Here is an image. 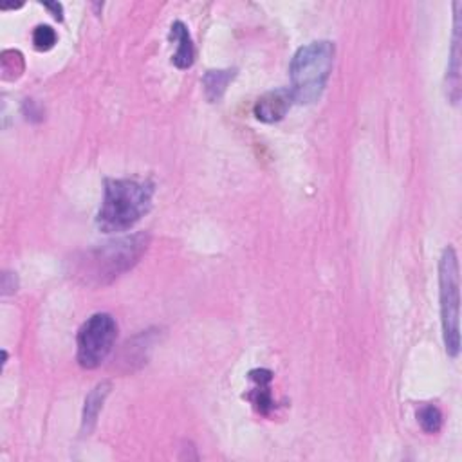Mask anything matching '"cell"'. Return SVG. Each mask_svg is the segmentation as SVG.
<instances>
[{
    "label": "cell",
    "mask_w": 462,
    "mask_h": 462,
    "mask_svg": "<svg viewBox=\"0 0 462 462\" xmlns=\"http://www.w3.org/2000/svg\"><path fill=\"white\" fill-rule=\"evenodd\" d=\"M147 234H134L87 250L69 260L71 276L92 287H103L131 271L148 248Z\"/></svg>",
    "instance_id": "cell-1"
},
{
    "label": "cell",
    "mask_w": 462,
    "mask_h": 462,
    "mask_svg": "<svg viewBox=\"0 0 462 462\" xmlns=\"http://www.w3.org/2000/svg\"><path fill=\"white\" fill-rule=\"evenodd\" d=\"M155 187L148 179H105L103 201L96 217L103 234L134 227L152 208Z\"/></svg>",
    "instance_id": "cell-2"
},
{
    "label": "cell",
    "mask_w": 462,
    "mask_h": 462,
    "mask_svg": "<svg viewBox=\"0 0 462 462\" xmlns=\"http://www.w3.org/2000/svg\"><path fill=\"white\" fill-rule=\"evenodd\" d=\"M334 64V44L329 40L311 42L300 47L291 66H289V76H291V94L293 100L300 105H311L318 101L327 87L329 76Z\"/></svg>",
    "instance_id": "cell-3"
},
{
    "label": "cell",
    "mask_w": 462,
    "mask_h": 462,
    "mask_svg": "<svg viewBox=\"0 0 462 462\" xmlns=\"http://www.w3.org/2000/svg\"><path fill=\"white\" fill-rule=\"evenodd\" d=\"M439 299L444 349L455 360L460 353V276L458 259L451 246L444 248L439 260Z\"/></svg>",
    "instance_id": "cell-4"
},
{
    "label": "cell",
    "mask_w": 462,
    "mask_h": 462,
    "mask_svg": "<svg viewBox=\"0 0 462 462\" xmlns=\"http://www.w3.org/2000/svg\"><path fill=\"white\" fill-rule=\"evenodd\" d=\"M118 338V325L107 313L92 315L78 331V363L84 369H98L112 353V346Z\"/></svg>",
    "instance_id": "cell-5"
},
{
    "label": "cell",
    "mask_w": 462,
    "mask_h": 462,
    "mask_svg": "<svg viewBox=\"0 0 462 462\" xmlns=\"http://www.w3.org/2000/svg\"><path fill=\"white\" fill-rule=\"evenodd\" d=\"M460 10L462 3L453 4V36H451V51L448 58V69H446V96L448 100L457 105L460 100Z\"/></svg>",
    "instance_id": "cell-6"
},
{
    "label": "cell",
    "mask_w": 462,
    "mask_h": 462,
    "mask_svg": "<svg viewBox=\"0 0 462 462\" xmlns=\"http://www.w3.org/2000/svg\"><path fill=\"white\" fill-rule=\"evenodd\" d=\"M293 94L289 89H276L271 92H266L262 98H259L255 105V116L262 123H276L285 118L293 105Z\"/></svg>",
    "instance_id": "cell-7"
},
{
    "label": "cell",
    "mask_w": 462,
    "mask_h": 462,
    "mask_svg": "<svg viewBox=\"0 0 462 462\" xmlns=\"http://www.w3.org/2000/svg\"><path fill=\"white\" fill-rule=\"evenodd\" d=\"M248 379L251 383V388L246 394V397L251 401L255 410L260 416H269L271 410L275 409V401L271 394L273 372L267 369H255L248 374Z\"/></svg>",
    "instance_id": "cell-8"
},
{
    "label": "cell",
    "mask_w": 462,
    "mask_h": 462,
    "mask_svg": "<svg viewBox=\"0 0 462 462\" xmlns=\"http://www.w3.org/2000/svg\"><path fill=\"white\" fill-rule=\"evenodd\" d=\"M170 38L178 44V51L171 56V64L178 69H190L195 62V47L188 28L181 20H176L170 28Z\"/></svg>",
    "instance_id": "cell-9"
},
{
    "label": "cell",
    "mask_w": 462,
    "mask_h": 462,
    "mask_svg": "<svg viewBox=\"0 0 462 462\" xmlns=\"http://www.w3.org/2000/svg\"><path fill=\"white\" fill-rule=\"evenodd\" d=\"M110 394V383L103 381L100 385H96L91 394L85 399V407H84V416H82V434L89 435L92 432V428L96 426L98 416L103 409V402L107 399V395Z\"/></svg>",
    "instance_id": "cell-10"
},
{
    "label": "cell",
    "mask_w": 462,
    "mask_h": 462,
    "mask_svg": "<svg viewBox=\"0 0 462 462\" xmlns=\"http://www.w3.org/2000/svg\"><path fill=\"white\" fill-rule=\"evenodd\" d=\"M237 69H211L203 78V87L206 100L210 103H217L222 100L227 85L235 80Z\"/></svg>",
    "instance_id": "cell-11"
},
{
    "label": "cell",
    "mask_w": 462,
    "mask_h": 462,
    "mask_svg": "<svg viewBox=\"0 0 462 462\" xmlns=\"http://www.w3.org/2000/svg\"><path fill=\"white\" fill-rule=\"evenodd\" d=\"M0 71H3V78L4 80H19L24 73V56L20 51L10 49L4 51L3 56H0Z\"/></svg>",
    "instance_id": "cell-12"
},
{
    "label": "cell",
    "mask_w": 462,
    "mask_h": 462,
    "mask_svg": "<svg viewBox=\"0 0 462 462\" xmlns=\"http://www.w3.org/2000/svg\"><path fill=\"white\" fill-rule=\"evenodd\" d=\"M418 423L426 434H437L442 428V412L435 404H425L418 412Z\"/></svg>",
    "instance_id": "cell-13"
},
{
    "label": "cell",
    "mask_w": 462,
    "mask_h": 462,
    "mask_svg": "<svg viewBox=\"0 0 462 462\" xmlns=\"http://www.w3.org/2000/svg\"><path fill=\"white\" fill-rule=\"evenodd\" d=\"M58 36H56V31L49 26H38L33 33V45L35 49L38 51H49L54 47Z\"/></svg>",
    "instance_id": "cell-14"
},
{
    "label": "cell",
    "mask_w": 462,
    "mask_h": 462,
    "mask_svg": "<svg viewBox=\"0 0 462 462\" xmlns=\"http://www.w3.org/2000/svg\"><path fill=\"white\" fill-rule=\"evenodd\" d=\"M44 8L49 10L56 20H62V19H64V17H62V15H64L62 4H58V3H44Z\"/></svg>",
    "instance_id": "cell-15"
}]
</instances>
